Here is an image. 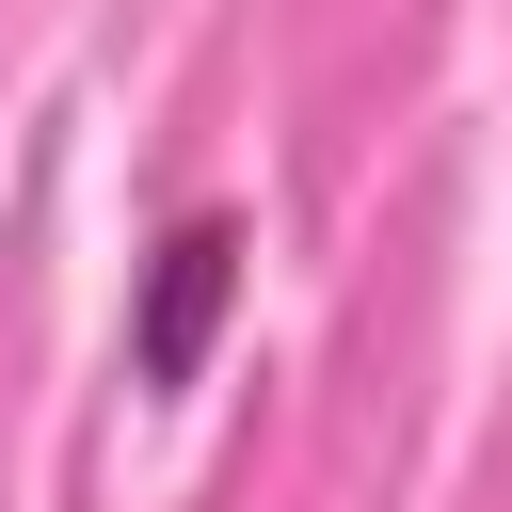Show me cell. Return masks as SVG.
<instances>
[{
	"mask_svg": "<svg viewBox=\"0 0 512 512\" xmlns=\"http://www.w3.org/2000/svg\"><path fill=\"white\" fill-rule=\"evenodd\" d=\"M240 288H256V208H176L160 256H144V288H128V384H160V400L208 384Z\"/></svg>",
	"mask_w": 512,
	"mask_h": 512,
	"instance_id": "6da1fadb",
	"label": "cell"
}]
</instances>
